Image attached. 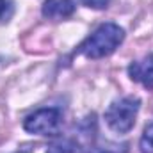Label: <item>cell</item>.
Wrapping results in <instances>:
<instances>
[{"label":"cell","mask_w":153,"mask_h":153,"mask_svg":"<svg viewBox=\"0 0 153 153\" xmlns=\"http://www.w3.org/2000/svg\"><path fill=\"white\" fill-rule=\"evenodd\" d=\"M125 30L116 23H103L100 25L91 36L78 46V53L87 59H102L114 53L116 48L123 43Z\"/></svg>","instance_id":"6da1fadb"},{"label":"cell","mask_w":153,"mask_h":153,"mask_svg":"<svg viewBox=\"0 0 153 153\" xmlns=\"http://www.w3.org/2000/svg\"><path fill=\"white\" fill-rule=\"evenodd\" d=\"M141 109V100L135 96H125L109 105L105 112V123L116 134H126L134 128L135 117Z\"/></svg>","instance_id":"7a4b0ae2"},{"label":"cell","mask_w":153,"mask_h":153,"mask_svg":"<svg viewBox=\"0 0 153 153\" xmlns=\"http://www.w3.org/2000/svg\"><path fill=\"white\" fill-rule=\"evenodd\" d=\"M61 123H62L61 111L55 107H48L27 116L23 121V128L29 134L36 135H55L61 130Z\"/></svg>","instance_id":"3957f363"},{"label":"cell","mask_w":153,"mask_h":153,"mask_svg":"<svg viewBox=\"0 0 153 153\" xmlns=\"http://www.w3.org/2000/svg\"><path fill=\"white\" fill-rule=\"evenodd\" d=\"M128 75L132 80L143 84L146 89H153V53H148L144 59L132 62L128 66Z\"/></svg>","instance_id":"277c9868"},{"label":"cell","mask_w":153,"mask_h":153,"mask_svg":"<svg viewBox=\"0 0 153 153\" xmlns=\"http://www.w3.org/2000/svg\"><path fill=\"white\" fill-rule=\"evenodd\" d=\"M41 13L45 18L59 22V20L70 18L75 13V2L73 0H45Z\"/></svg>","instance_id":"5b68a950"},{"label":"cell","mask_w":153,"mask_h":153,"mask_svg":"<svg viewBox=\"0 0 153 153\" xmlns=\"http://www.w3.org/2000/svg\"><path fill=\"white\" fill-rule=\"evenodd\" d=\"M139 152L141 153H153V123H150L139 141Z\"/></svg>","instance_id":"8992f818"},{"label":"cell","mask_w":153,"mask_h":153,"mask_svg":"<svg viewBox=\"0 0 153 153\" xmlns=\"http://www.w3.org/2000/svg\"><path fill=\"white\" fill-rule=\"evenodd\" d=\"M76 146L71 141H61V143H55L50 146L48 153H75Z\"/></svg>","instance_id":"52a82bcc"},{"label":"cell","mask_w":153,"mask_h":153,"mask_svg":"<svg viewBox=\"0 0 153 153\" xmlns=\"http://www.w3.org/2000/svg\"><path fill=\"white\" fill-rule=\"evenodd\" d=\"M82 4L91 9H105L109 5V0H82Z\"/></svg>","instance_id":"ba28073f"},{"label":"cell","mask_w":153,"mask_h":153,"mask_svg":"<svg viewBox=\"0 0 153 153\" xmlns=\"http://www.w3.org/2000/svg\"><path fill=\"white\" fill-rule=\"evenodd\" d=\"M4 11H5V0H0V16L4 14Z\"/></svg>","instance_id":"9c48e42d"},{"label":"cell","mask_w":153,"mask_h":153,"mask_svg":"<svg viewBox=\"0 0 153 153\" xmlns=\"http://www.w3.org/2000/svg\"><path fill=\"white\" fill-rule=\"evenodd\" d=\"M18 153H27V152H18Z\"/></svg>","instance_id":"30bf717a"}]
</instances>
